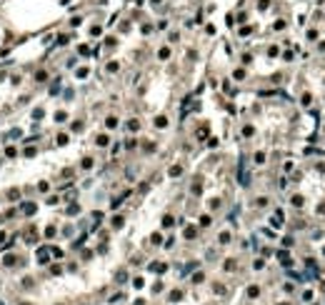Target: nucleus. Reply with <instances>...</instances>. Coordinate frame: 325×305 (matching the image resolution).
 I'll list each match as a JSON object with an SVG mask.
<instances>
[{
  "instance_id": "nucleus-1",
  "label": "nucleus",
  "mask_w": 325,
  "mask_h": 305,
  "mask_svg": "<svg viewBox=\"0 0 325 305\" xmlns=\"http://www.w3.org/2000/svg\"><path fill=\"white\" fill-rule=\"evenodd\" d=\"M250 183V175H248V168H245V158L240 160V185H248Z\"/></svg>"
},
{
  "instance_id": "nucleus-2",
  "label": "nucleus",
  "mask_w": 325,
  "mask_h": 305,
  "mask_svg": "<svg viewBox=\"0 0 325 305\" xmlns=\"http://www.w3.org/2000/svg\"><path fill=\"white\" fill-rule=\"evenodd\" d=\"M48 255H50V248H40L38 250V260L40 263H48Z\"/></svg>"
},
{
  "instance_id": "nucleus-3",
  "label": "nucleus",
  "mask_w": 325,
  "mask_h": 305,
  "mask_svg": "<svg viewBox=\"0 0 325 305\" xmlns=\"http://www.w3.org/2000/svg\"><path fill=\"white\" fill-rule=\"evenodd\" d=\"M273 225H275V228H280V225H283V210H275V215H273Z\"/></svg>"
},
{
  "instance_id": "nucleus-4",
  "label": "nucleus",
  "mask_w": 325,
  "mask_h": 305,
  "mask_svg": "<svg viewBox=\"0 0 325 305\" xmlns=\"http://www.w3.org/2000/svg\"><path fill=\"white\" fill-rule=\"evenodd\" d=\"M258 295H260V288H248V298H258Z\"/></svg>"
},
{
  "instance_id": "nucleus-5",
  "label": "nucleus",
  "mask_w": 325,
  "mask_h": 305,
  "mask_svg": "<svg viewBox=\"0 0 325 305\" xmlns=\"http://www.w3.org/2000/svg\"><path fill=\"white\" fill-rule=\"evenodd\" d=\"M150 270H155V273H162V270H165V265H162V263H155V265H150Z\"/></svg>"
},
{
  "instance_id": "nucleus-6",
  "label": "nucleus",
  "mask_w": 325,
  "mask_h": 305,
  "mask_svg": "<svg viewBox=\"0 0 325 305\" xmlns=\"http://www.w3.org/2000/svg\"><path fill=\"white\" fill-rule=\"evenodd\" d=\"M180 173H183V168H180V165H175V168H170V175H173V178H178Z\"/></svg>"
},
{
  "instance_id": "nucleus-7",
  "label": "nucleus",
  "mask_w": 325,
  "mask_h": 305,
  "mask_svg": "<svg viewBox=\"0 0 325 305\" xmlns=\"http://www.w3.org/2000/svg\"><path fill=\"white\" fill-rule=\"evenodd\" d=\"M180 298H183V293H180V290H173V293H170V300H175V303H178Z\"/></svg>"
},
{
  "instance_id": "nucleus-8",
  "label": "nucleus",
  "mask_w": 325,
  "mask_h": 305,
  "mask_svg": "<svg viewBox=\"0 0 325 305\" xmlns=\"http://www.w3.org/2000/svg\"><path fill=\"white\" fill-rule=\"evenodd\" d=\"M173 223H175V220L170 218V215H165V218H162V225H165V228H170V225H173Z\"/></svg>"
},
{
  "instance_id": "nucleus-9",
  "label": "nucleus",
  "mask_w": 325,
  "mask_h": 305,
  "mask_svg": "<svg viewBox=\"0 0 325 305\" xmlns=\"http://www.w3.org/2000/svg\"><path fill=\"white\" fill-rule=\"evenodd\" d=\"M155 125H158V128H165V125H168V120H165V118H155Z\"/></svg>"
},
{
  "instance_id": "nucleus-10",
  "label": "nucleus",
  "mask_w": 325,
  "mask_h": 305,
  "mask_svg": "<svg viewBox=\"0 0 325 305\" xmlns=\"http://www.w3.org/2000/svg\"><path fill=\"white\" fill-rule=\"evenodd\" d=\"M220 243H223V245L230 243V233H223V235H220Z\"/></svg>"
},
{
  "instance_id": "nucleus-11",
  "label": "nucleus",
  "mask_w": 325,
  "mask_h": 305,
  "mask_svg": "<svg viewBox=\"0 0 325 305\" xmlns=\"http://www.w3.org/2000/svg\"><path fill=\"white\" fill-rule=\"evenodd\" d=\"M293 205H295V208L303 205V198H300V195H295V198H293Z\"/></svg>"
},
{
  "instance_id": "nucleus-12",
  "label": "nucleus",
  "mask_w": 325,
  "mask_h": 305,
  "mask_svg": "<svg viewBox=\"0 0 325 305\" xmlns=\"http://www.w3.org/2000/svg\"><path fill=\"white\" fill-rule=\"evenodd\" d=\"M200 225H210V215H203V218H200Z\"/></svg>"
},
{
  "instance_id": "nucleus-13",
  "label": "nucleus",
  "mask_w": 325,
  "mask_h": 305,
  "mask_svg": "<svg viewBox=\"0 0 325 305\" xmlns=\"http://www.w3.org/2000/svg\"><path fill=\"white\" fill-rule=\"evenodd\" d=\"M112 225H115V228H123V218H112Z\"/></svg>"
},
{
  "instance_id": "nucleus-14",
  "label": "nucleus",
  "mask_w": 325,
  "mask_h": 305,
  "mask_svg": "<svg viewBox=\"0 0 325 305\" xmlns=\"http://www.w3.org/2000/svg\"><path fill=\"white\" fill-rule=\"evenodd\" d=\"M98 145H108V135H100L98 138Z\"/></svg>"
},
{
  "instance_id": "nucleus-15",
  "label": "nucleus",
  "mask_w": 325,
  "mask_h": 305,
  "mask_svg": "<svg viewBox=\"0 0 325 305\" xmlns=\"http://www.w3.org/2000/svg\"><path fill=\"white\" fill-rule=\"evenodd\" d=\"M195 235V228H185V238H193Z\"/></svg>"
},
{
  "instance_id": "nucleus-16",
  "label": "nucleus",
  "mask_w": 325,
  "mask_h": 305,
  "mask_svg": "<svg viewBox=\"0 0 325 305\" xmlns=\"http://www.w3.org/2000/svg\"><path fill=\"white\" fill-rule=\"evenodd\" d=\"M193 283H203V273H195L193 275Z\"/></svg>"
},
{
  "instance_id": "nucleus-17",
  "label": "nucleus",
  "mask_w": 325,
  "mask_h": 305,
  "mask_svg": "<svg viewBox=\"0 0 325 305\" xmlns=\"http://www.w3.org/2000/svg\"><path fill=\"white\" fill-rule=\"evenodd\" d=\"M255 163H258V165H260V163H265V155H262V153H258V155H255Z\"/></svg>"
}]
</instances>
